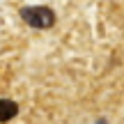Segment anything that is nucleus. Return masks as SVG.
<instances>
[{
  "label": "nucleus",
  "mask_w": 124,
  "mask_h": 124,
  "mask_svg": "<svg viewBox=\"0 0 124 124\" xmlns=\"http://www.w3.org/2000/svg\"><path fill=\"white\" fill-rule=\"evenodd\" d=\"M21 18L32 28H51L55 23V14L51 7H23L21 9Z\"/></svg>",
  "instance_id": "f257e3e1"
},
{
  "label": "nucleus",
  "mask_w": 124,
  "mask_h": 124,
  "mask_svg": "<svg viewBox=\"0 0 124 124\" xmlns=\"http://www.w3.org/2000/svg\"><path fill=\"white\" fill-rule=\"evenodd\" d=\"M16 113H18V106L12 101V99H0V122L12 120Z\"/></svg>",
  "instance_id": "f03ea898"
}]
</instances>
